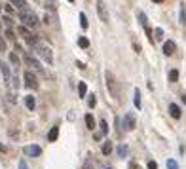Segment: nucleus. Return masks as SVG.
Listing matches in <instances>:
<instances>
[{
    "label": "nucleus",
    "mask_w": 186,
    "mask_h": 169,
    "mask_svg": "<svg viewBox=\"0 0 186 169\" xmlns=\"http://www.w3.org/2000/svg\"><path fill=\"white\" fill-rule=\"evenodd\" d=\"M19 21L23 23V27H29V29H36L38 27V17L34 12L25 10V12H19Z\"/></svg>",
    "instance_id": "obj_1"
},
{
    "label": "nucleus",
    "mask_w": 186,
    "mask_h": 169,
    "mask_svg": "<svg viewBox=\"0 0 186 169\" xmlns=\"http://www.w3.org/2000/svg\"><path fill=\"white\" fill-rule=\"evenodd\" d=\"M105 76H106V87H108L110 95H112L116 101H118V99H120V84H118V80L114 78L112 72H106Z\"/></svg>",
    "instance_id": "obj_2"
},
{
    "label": "nucleus",
    "mask_w": 186,
    "mask_h": 169,
    "mask_svg": "<svg viewBox=\"0 0 186 169\" xmlns=\"http://www.w3.org/2000/svg\"><path fill=\"white\" fill-rule=\"evenodd\" d=\"M17 32L23 36V40H25L29 46H32V47H36V46H38V38H36V36H32V32H31L27 27H23V25H21V27H17Z\"/></svg>",
    "instance_id": "obj_3"
},
{
    "label": "nucleus",
    "mask_w": 186,
    "mask_h": 169,
    "mask_svg": "<svg viewBox=\"0 0 186 169\" xmlns=\"http://www.w3.org/2000/svg\"><path fill=\"white\" fill-rule=\"evenodd\" d=\"M34 50L38 52V55H40L46 63H48V65H51V63H53V53H51L50 47H46V46H40V44H38V46L34 47Z\"/></svg>",
    "instance_id": "obj_4"
},
{
    "label": "nucleus",
    "mask_w": 186,
    "mask_h": 169,
    "mask_svg": "<svg viewBox=\"0 0 186 169\" xmlns=\"http://www.w3.org/2000/svg\"><path fill=\"white\" fill-rule=\"evenodd\" d=\"M135 126H137L135 112H125V116H124V127L127 131H131V129H135Z\"/></svg>",
    "instance_id": "obj_5"
},
{
    "label": "nucleus",
    "mask_w": 186,
    "mask_h": 169,
    "mask_svg": "<svg viewBox=\"0 0 186 169\" xmlns=\"http://www.w3.org/2000/svg\"><path fill=\"white\" fill-rule=\"evenodd\" d=\"M25 86H27L29 89H36V87H38V80H36V76L32 74V70H27V72H25Z\"/></svg>",
    "instance_id": "obj_6"
},
{
    "label": "nucleus",
    "mask_w": 186,
    "mask_h": 169,
    "mask_svg": "<svg viewBox=\"0 0 186 169\" xmlns=\"http://www.w3.org/2000/svg\"><path fill=\"white\" fill-rule=\"evenodd\" d=\"M97 13H99L101 21L108 23V10H106V4L103 2V0H97Z\"/></svg>",
    "instance_id": "obj_7"
},
{
    "label": "nucleus",
    "mask_w": 186,
    "mask_h": 169,
    "mask_svg": "<svg viewBox=\"0 0 186 169\" xmlns=\"http://www.w3.org/2000/svg\"><path fill=\"white\" fill-rule=\"evenodd\" d=\"M0 70H2V76H4V84H6V86H12V84H10V80H12L10 65H8V63H0Z\"/></svg>",
    "instance_id": "obj_8"
},
{
    "label": "nucleus",
    "mask_w": 186,
    "mask_h": 169,
    "mask_svg": "<svg viewBox=\"0 0 186 169\" xmlns=\"http://www.w3.org/2000/svg\"><path fill=\"white\" fill-rule=\"evenodd\" d=\"M23 152H25L27 156H40L42 154V148L38 147V144H27V147L23 148Z\"/></svg>",
    "instance_id": "obj_9"
},
{
    "label": "nucleus",
    "mask_w": 186,
    "mask_h": 169,
    "mask_svg": "<svg viewBox=\"0 0 186 169\" xmlns=\"http://www.w3.org/2000/svg\"><path fill=\"white\" fill-rule=\"evenodd\" d=\"M25 63H27L29 67H32L34 70H40V72H42V65H40V63H38L31 53H27V55H25Z\"/></svg>",
    "instance_id": "obj_10"
},
{
    "label": "nucleus",
    "mask_w": 186,
    "mask_h": 169,
    "mask_svg": "<svg viewBox=\"0 0 186 169\" xmlns=\"http://www.w3.org/2000/svg\"><path fill=\"white\" fill-rule=\"evenodd\" d=\"M175 50H177V44H175L173 40H167V42L164 44V53H165V55H173Z\"/></svg>",
    "instance_id": "obj_11"
},
{
    "label": "nucleus",
    "mask_w": 186,
    "mask_h": 169,
    "mask_svg": "<svg viewBox=\"0 0 186 169\" xmlns=\"http://www.w3.org/2000/svg\"><path fill=\"white\" fill-rule=\"evenodd\" d=\"M10 2H12V6H13V8H17L19 12H25V10H29V6H27V2H25V0H10Z\"/></svg>",
    "instance_id": "obj_12"
},
{
    "label": "nucleus",
    "mask_w": 186,
    "mask_h": 169,
    "mask_svg": "<svg viewBox=\"0 0 186 169\" xmlns=\"http://www.w3.org/2000/svg\"><path fill=\"white\" fill-rule=\"evenodd\" d=\"M169 114H171L175 120H179V118H180V114H182V112H180V107H179V105H175V103H171V105H169Z\"/></svg>",
    "instance_id": "obj_13"
},
{
    "label": "nucleus",
    "mask_w": 186,
    "mask_h": 169,
    "mask_svg": "<svg viewBox=\"0 0 186 169\" xmlns=\"http://www.w3.org/2000/svg\"><path fill=\"white\" fill-rule=\"evenodd\" d=\"M57 137H59V126H53L50 129V133H48V141L53 142V141H57Z\"/></svg>",
    "instance_id": "obj_14"
},
{
    "label": "nucleus",
    "mask_w": 186,
    "mask_h": 169,
    "mask_svg": "<svg viewBox=\"0 0 186 169\" xmlns=\"http://www.w3.org/2000/svg\"><path fill=\"white\" fill-rule=\"evenodd\" d=\"M179 21L180 25L186 27V4H180V12H179Z\"/></svg>",
    "instance_id": "obj_15"
},
{
    "label": "nucleus",
    "mask_w": 186,
    "mask_h": 169,
    "mask_svg": "<svg viewBox=\"0 0 186 169\" xmlns=\"http://www.w3.org/2000/svg\"><path fill=\"white\" fill-rule=\"evenodd\" d=\"M112 148H114V147H112V142H110V141L106 139V141L103 142V148H101V152H103V156H108V154L112 152Z\"/></svg>",
    "instance_id": "obj_16"
},
{
    "label": "nucleus",
    "mask_w": 186,
    "mask_h": 169,
    "mask_svg": "<svg viewBox=\"0 0 186 169\" xmlns=\"http://www.w3.org/2000/svg\"><path fill=\"white\" fill-rule=\"evenodd\" d=\"M25 105H27L29 110H34V107H36V99L32 97V95H25Z\"/></svg>",
    "instance_id": "obj_17"
},
{
    "label": "nucleus",
    "mask_w": 186,
    "mask_h": 169,
    "mask_svg": "<svg viewBox=\"0 0 186 169\" xmlns=\"http://www.w3.org/2000/svg\"><path fill=\"white\" fill-rule=\"evenodd\" d=\"M137 19L141 21V25H143L144 29H148V17H146L144 12H137Z\"/></svg>",
    "instance_id": "obj_18"
},
{
    "label": "nucleus",
    "mask_w": 186,
    "mask_h": 169,
    "mask_svg": "<svg viewBox=\"0 0 186 169\" xmlns=\"http://www.w3.org/2000/svg\"><path fill=\"white\" fill-rule=\"evenodd\" d=\"M44 8L50 10V12H55L57 10V2L55 0H44Z\"/></svg>",
    "instance_id": "obj_19"
},
{
    "label": "nucleus",
    "mask_w": 186,
    "mask_h": 169,
    "mask_svg": "<svg viewBox=\"0 0 186 169\" xmlns=\"http://www.w3.org/2000/svg\"><path fill=\"white\" fill-rule=\"evenodd\" d=\"M133 95H135V99H133V103H135V107H137V108H141V91H139V87H135V91H133Z\"/></svg>",
    "instance_id": "obj_20"
},
{
    "label": "nucleus",
    "mask_w": 186,
    "mask_h": 169,
    "mask_svg": "<svg viewBox=\"0 0 186 169\" xmlns=\"http://www.w3.org/2000/svg\"><path fill=\"white\" fill-rule=\"evenodd\" d=\"M99 127H101V135L105 137V135H108V124H106V120H101V122H99Z\"/></svg>",
    "instance_id": "obj_21"
},
{
    "label": "nucleus",
    "mask_w": 186,
    "mask_h": 169,
    "mask_svg": "<svg viewBox=\"0 0 186 169\" xmlns=\"http://www.w3.org/2000/svg\"><path fill=\"white\" fill-rule=\"evenodd\" d=\"M116 152H118L120 158H125V156H127V144H120V147L116 148Z\"/></svg>",
    "instance_id": "obj_22"
},
{
    "label": "nucleus",
    "mask_w": 186,
    "mask_h": 169,
    "mask_svg": "<svg viewBox=\"0 0 186 169\" xmlns=\"http://www.w3.org/2000/svg\"><path fill=\"white\" fill-rule=\"evenodd\" d=\"M86 126H87L89 129H95V120H93L91 114H86Z\"/></svg>",
    "instance_id": "obj_23"
},
{
    "label": "nucleus",
    "mask_w": 186,
    "mask_h": 169,
    "mask_svg": "<svg viewBox=\"0 0 186 169\" xmlns=\"http://www.w3.org/2000/svg\"><path fill=\"white\" fill-rule=\"evenodd\" d=\"M78 46L82 47V50H87V47H89V40H87L86 36H80V38H78Z\"/></svg>",
    "instance_id": "obj_24"
},
{
    "label": "nucleus",
    "mask_w": 186,
    "mask_h": 169,
    "mask_svg": "<svg viewBox=\"0 0 186 169\" xmlns=\"http://www.w3.org/2000/svg\"><path fill=\"white\" fill-rule=\"evenodd\" d=\"M10 63H12V65H15V67H19V57H17V53H15V52H10Z\"/></svg>",
    "instance_id": "obj_25"
},
{
    "label": "nucleus",
    "mask_w": 186,
    "mask_h": 169,
    "mask_svg": "<svg viewBox=\"0 0 186 169\" xmlns=\"http://www.w3.org/2000/svg\"><path fill=\"white\" fill-rule=\"evenodd\" d=\"M177 80H179V70L177 68L169 70V82H177Z\"/></svg>",
    "instance_id": "obj_26"
},
{
    "label": "nucleus",
    "mask_w": 186,
    "mask_h": 169,
    "mask_svg": "<svg viewBox=\"0 0 186 169\" xmlns=\"http://www.w3.org/2000/svg\"><path fill=\"white\" fill-rule=\"evenodd\" d=\"M78 91H80V95L84 97V95L87 93V86H86V82H78Z\"/></svg>",
    "instance_id": "obj_27"
},
{
    "label": "nucleus",
    "mask_w": 186,
    "mask_h": 169,
    "mask_svg": "<svg viewBox=\"0 0 186 169\" xmlns=\"http://www.w3.org/2000/svg\"><path fill=\"white\" fill-rule=\"evenodd\" d=\"M80 27H82V29H87V17H86L84 12L80 13Z\"/></svg>",
    "instance_id": "obj_28"
},
{
    "label": "nucleus",
    "mask_w": 186,
    "mask_h": 169,
    "mask_svg": "<svg viewBox=\"0 0 186 169\" xmlns=\"http://www.w3.org/2000/svg\"><path fill=\"white\" fill-rule=\"evenodd\" d=\"M154 38H156V40H161V38H164V29H161V27H158V29L154 31Z\"/></svg>",
    "instance_id": "obj_29"
},
{
    "label": "nucleus",
    "mask_w": 186,
    "mask_h": 169,
    "mask_svg": "<svg viewBox=\"0 0 186 169\" xmlns=\"http://www.w3.org/2000/svg\"><path fill=\"white\" fill-rule=\"evenodd\" d=\"M19 87H21V84H19V78H17V76H15V78H12V89H13V91H17Z\"/></svg>",
    "instance_id": "obj_30"
},
{
    "label": "nucleus",
    "mask_w": 186,
    "mask_h": 169,
    "mask_svg": "<svg viewBox=\"0 0 186 169\" xmlns=\"http://www.w3.org/2000/svg\"><path fill=\"white\" fill-rule=\"evenodd\" d=\"M167 169H179V163L175 160H167Z\"/></svg>",
    "instance_id": "obj_31"
},
{
    "label": "nucleus",
    "mask_w": 186,
    "mask_h": 169,
    "mask_svg": "<svg viewBox=\"0 0 186 169\" xmlns=\"http://www.w3.org/2000/svg\"><path fill=\"white\" fill-rule=\"evenodd\" d=\"M87 105H89V108H93L97 105V99H95V95H89V101H87Z\"/></svg>",
    "instance_id": "obj_32"
},
{
    "label": "nucleus",
    "mask_w": 186,
    "mask_h": 169,
    "mask_svg": "<svg viewBox=\"0 0 186 169\" xmlns=\"http://www.w3.org/2000/svg\"><path fill=\"white\" fill-rule=\"evenodd\" d=\"M84 169H93V162H91V158H89V156L86 158V163H84Z\"/></svg>",
    "instance_id": "obj_33"
},
{
    "label": "nucleus",
    "mask_w": 186,
    "mask_h": 169,
    "mask_svg": "<svg viewBox=\"0 0 186 169\" xmlns=\"http://www.w3.org/2000/svg\"><path fill=\"white\" fill-rule=\"evenodd\" d=\"M2 21L6 23V25H8V29H12V25H13V21H12V17H8V15H4L2 17Z\"/></svg>",
    "instance_id": "obj_34"
},
{
    "label": "nucleus",
    "mask_w": 186,
    "mask_h": 169,
    "mask_svg": "<svg viewBox=\"0 0 186 169\" xmlns=\"http://www.w3.org/2000/svg\"><path fill=\"white\" fill-rule=\"evenodd\" d=\"M6 38H8V40H15V34H13L12 29H6Z\"/></svg>",
    "instance_id": "obj_35"
},
{
    "label": "nucleus",
    "mask_w": 186,
    "mask_h": 169,
    "mask_svg": "<svg viewBox=\"0 0 186 169\" xmlns=\"http://www.w3.org/2000/svg\"><path fill=\"white\" fill-rule=\"evenodd\" d=\"M4 10H6V13H13V12H15L12 4H6V6H4Z\"/></svg>",
    "instance_id": "obj_36"
},
{
    "label": "nucleus",
    "mask_w": 186,
    "mask_h": 169,
    "mask_svg": "<svg viewBox=\"0 0 186 169\" xmlns=\"http://www.w3.org/2000/svg\"><path fill=\"white\" fill-rule=\"evenodd\" d=\"M19 169H29V165H27V162H25V160H21V162H19Z\"/></svg>",
    "instance_id": "obj_37"
},
{
    "label": "nucleus",
    "mask_w": 186,
    "mask_h": 169,
    "mask_svg": "<svg viewBox=\"0 0 186 169\" xmlns=\"http://www.w3.org/2000/svg\"><path fill=\"white\" fill-rule=\"evenodd\" d=\"M8 101H10V103H17V99H15L13 93H8Z\"/></svg>",
    "instance_id": "obj_38"
},
{
    "label": "nucleus",
    "mask_w": 186,
    "mask_h": 169,
    "mask_svg": "<svg viewBox=\"0 0 186 169\" xmlns=\"http://www.w3.org/2000/svg\"><path fill=\"white\" fill-rule=\"evenodd\" d=\"M0 52H6V42L0 38Z\"/></svg>",
    "instance_id": "obj_39"
},
{
    "label": "nucleus",
    "mask_w": 186,
    "mask_h": 169,
    "mask_svg": "<svg viewBox=\"0 0 186 169\" xmlns=\"http://www.w3.org/2000/svg\"><path fill=\"white\" fill-rule=\"evenodd\" d=\"M148 169H158V163L156 162H148Z\"/></svg>",
    "instance_id": "obj_40"
},
{
    "label": "nucleus",
    "mask_w": 186,
    "mask_h": 169,
    "mask_svg": "<svg viewBox=\"0 0 186 169\" xmlns=\"http://www.w3.org/2000/svg\"><path fill=\"white\" fill-rule=\"evenodd\" d=\"M76 67H78V68H86V65H84L82 61H76Z\"/></svg>",
    "instance_id": "obj_41"
},
{
    "label": "nucleus",
    "mask_w": 186,
    "mask_h": 169,
    "mask_svg": "<svg viewBox=\"0 0 186 169\" xmlns=\"http://www.w3.org/2000/svg\"><path fill=\"white\" fill-rule=\"evenodd\" d=\"M152 2H156V4H161V2H165V0H152Z\"/></svg>",
    "instance_id": "obj_42"
},
{
    "label": "nucleus",
    "mask_w": 186,
    "mask_h": 169,
    "mask_svg": "<svg viewBox=\"0 0 186 169\" xmlns=\"http://www.w3.org/2000/svg\"><path fill=\"white\" fill-rule=\"evenodd\" d=\"M0 150H2V152L6 150V147H4V144H0Z\"/></svg>",
    "instance_id": "obj_43"
},
{
    "label": "nucleus",
    "mask_w": 186,
    "mask_h": 169,
    "mask_svg": "<svg viewBox=\"0 0 186 169\" xmlns=\"http://www.w3.org/2000/svg\"><path fill=\"white\" fill-rule=\"evenodd\" d=\"M182 101H184V105H186V95H182Z\"/></svg>",
    "instance_id": "obj_44"
},
{
    "label": "nucleus",
    "mask_w": 186,
    "mask_h": 169,
    "mask_svg": "<svg viewBox=\"0 0 186 169\" xmlns=\"http://www.w3.org/2000/svg\"><path fill=\"white\" fill-rule=\"evenodd\" d=\"M68 2H74V0H68Z\"/></svg>",
    "instance_id": "obj_45"
},
{
    "label": "nucleus",
    "mask_w": 186,
    "mask_h": 169,
    "mask_svg": "<svg viewBox=\"0 0 186 169\" xmlns=\"http://www.w3.org/2000/svg\"><path fill=\"white\" fill-rule=\"evenodd\" d=\"M0 10H2V6H0Z\"/></svg>",
    "instance_id": "obj_46"
},
{
    "label": "nucleus",
    "mask_w": 186,
    "mask_h": 169,
    "mask_svg": "<svg viewBox=\"0 0 186 169\" xmlns=\"http://www.w3.org/2000/svg\"><path fill=\"white\" fill-rule=\"evenodd\" d=\"M0 63H2V61H0Z\"/></svg>",
    "instance_id": "obj_47"
}]
</instances>
